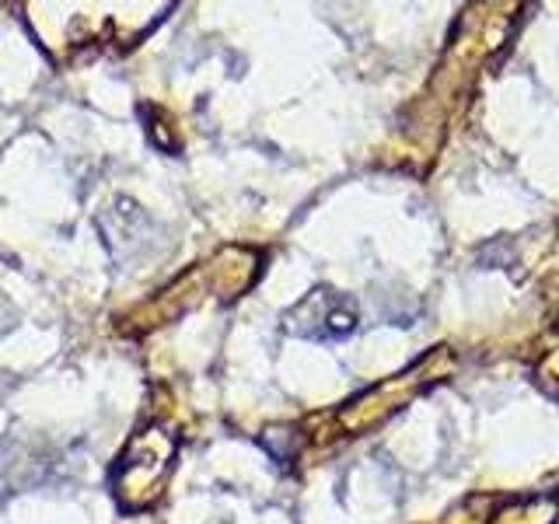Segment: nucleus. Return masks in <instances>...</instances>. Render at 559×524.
Listing matches in <instances>:
<instances>
[{
	"label": "nucleus",
	"mask_w": 559,
	"mask_h": 524,
	"mask_svg": "<svg viewBox=\"0 0 559 524\" xmlns=\"http://www.w3.org/2000/svg\"><path fill=\"white\" fill-rule=\"evenodd\" d=\"M175 437L165 427H144L133 433L127 451L119 454L112 468V489L119 507L127 511H144L151 507L168 483V472L175 462Z\"/></svg>",
	"instance_id": "obj_1"
},
{
	"label": "nucleus",
	"mask_w": 559,
	"mask_h": 524,
	"mask_svg": "<svg viewBox=\"0 0 559 524\" xmlns=\"http://www.w3.org/2000/svg\"><path fill=\"white\" fill-rule=\"evenodd\" d=\"M360 325V308L349 294L332 290V287H314L305 294L287 314H284V329L297 340H311V343H336L354 336Z\"/></svg>",
	"instance_id": "obj_2"
},
{
	"label": "nucleus",
	"mask_w": 559,
	"mask_h": 524,
	"mask_svg": "<svg viewBox=\"0 0 559 524\" xmlns=\"http://www.w3.org/2000/svg\"><path fill=\"white\" fill-rule=\"evenodd\" d=\"M98 231H102L105 245H109L112 259L122 262V266L144 259L151 252L154 238H157L154 221L130 200H119L116 206L105 210V214L98 217Z\"/></svg>",
	"instance_id": "obj_3"
},
{
	"label": "nucleus",
	"mask_w": 559,
	"mask_h": 524,
	"mask_svg": "<svg viewBox=\"0 0 559 524\" xmlns=\"http://www.w3.org/2000/svg\"><path fill=\"white\" fill-rule=\"evenodd\" d=\"M14 322H17V311H14V305L8 301V294H0V340H4L8 332L14 329Z\"/></svg>",
	"instance_id": "obj_4"
}]
</instances>
